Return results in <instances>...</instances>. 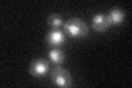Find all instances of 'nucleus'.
Returning a JSON list of instances; mask_svg holds the SVG:
<instances>
[{
	"mask_svg": "<svg viewBox=\"0 0 132 88\" xmlns=\"http://www.w3.org/2000/svg\"><path fill=\"white\" fill-rule=\"evenodd\" d=\"M107 17L109 19V22L111 26H118L121 24L126 19V12L121 8H112L107 13Z\"/></svg>",
	"mask_w": 132,
	"mask_h": 88,
	"instance_id": "6",
	"label": "nucleus"
},
{
	"mask_svg": "<svg viewBox=\"0 0 132 88\" xmlns=\"http://www.w3.org/2000/svg\"><path fill=\"white\" fill-rule=\"evenodd\" d=\"M92 27L97 32H105L111 27L109 19L105 13H96L92 19Z\"/></svg>",
	"mask_w": 132,
	"mask_h": 88,
	"instance_id": "5",
	"label": "nucleus"
},
{
	"mask_svg": "<svg viewBox=\"0 0 132 88\" xmlns=\"http://www.w3.org/2000/svg\"><path fill=\"white\" fill-rule=\"evenodd\" d=\"M29 70H30V74L32 76L41 78V77H44L46 74H48L51 69H50V64L46 60H44V58H36V60L31 62Z\"/></svg>",
	"mask_w": 132,
	"mask_h": 88,
	"instance_id": "3",
	"label": "nucleus"
},
{
	"mask_svg": "<svg viewBox=\"0 0 132 88\" xmlns=\"http://www.w3.org/2000/svg\"><path fill=\"white\" fill-rule=\"evenodd\" d=\"M47 23L52 29H61V27L64 26V21L61 14L52 13L47 17Z\"/></svg>",
	"mask_w": 132,
	"mask_h": 88,
	"instance_id": "8",
	"label": "nucleus"
},
{
	"mask_svg": "<svg viewBox=\"0 0 132 88\" xmlns=\"http://www.w3.org/2000/svg\"><path fill=\"white\" fill-rule=\"evenodd\" d=\"M46 43L51 47H61L66 41V34L61 29H51L45 36Z\"/></svg>",
	"mask_w": 132,
	"mask_h": 88,
	"instance_id": "4",
	"label": "nucleus"
},
{
	"mask_svg": "<svg viewBox=\"0 0 132 88\" xmlns=\"http://www.w3.org/2000/svg\"><path fill=\"white\" fill-rule=\"evenodd\" d=\"M48 58L54 65H61L65 60V55L60 47H52L48 52Z\"/></svg>",
	"mask_w": 132,
	"mask_h": 88,
	"instance_id": "7",
	"label": "nucleus"
},
{
	"mask_svg": "<svg viewBox=\"0 0 132 88\" xmlns=\"http://www.w3.org/2000/svg\"><path fill=\"white\" fill-rule=\"evenodd\" d=\"M64 32L66 36L73 39H82L88 34V27L84 21L79 18H69L66 22H64Z\"/></svg>",
	"mask_w": 132,
	"mask_h": 88,
	"instance_id": "1",
	"label": "nucleus"
},
{
	"mask_svg": "<svg viewBox=\"0 0 132 88\" xmlns=\"http://www.w3.org/2000/svg\"><path fill=\"white\" fill-rule=\"evenodd\" d=\"M50 77L56 86L60 87H69L72 86V75L66 68L61 65H55L50 70Z\"/></svg>",
	"mask_w": 132,
	"mask_h": 88,
	"instance_id": "2",
	"label": "nucleus"
}]
</instances>
